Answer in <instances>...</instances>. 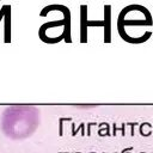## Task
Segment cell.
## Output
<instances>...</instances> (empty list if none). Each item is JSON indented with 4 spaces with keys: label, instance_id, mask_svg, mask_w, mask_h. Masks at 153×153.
<instances>
[{
    "label": "cell",
    "instance_id": "4",
    "mask_svg": "<svg viewBox=\"0 0 153 153\" xmlns=\"http://www.w3.org/2000/svg\"><path fill=\"white\" fill-rule=\"evenodd\" d=\"M104 43L111 42V5H104Z\"/></svg>",
    "mask_w": 153,
    "mask_h": 153
},
{
    "label": "cell",
    "instance_id": "9",
    "mask_svg": "<svg viewBox=\"0 0 153 153\" xmlns=\"http://www.w3.org/2000/svg\"><path fill=\"white\" fill-rule=\"evenodd\" d=\"M0 1H1V0H0Z\"/></svg>",
    "mask_w": 153,
    "mask_h": 153
},
{
    "label": "cell",
    "instance_id": "7",
    "mask_svg": "<svg viewBox=\"0 0 153 153\" xmlns=\"http://www.w3.org/2000/svg\"><path fill=\"white\" fill-rule=\"evenodd\" d=\"M117 25L126 26V25H139V26H152L153 19H129V20H117Z\"/></svg>",
    "mask_w": 153,
    "mask_h": 153
},
{
    "label": "cell",
    "instance_id": "1",
    "mask_svg": "<svg viewBox=\"0 0 153 153\" xmlns=\"http://www.w3.org/2000/svg\"><path fill=\"white\" fill-rule=\"evenodd\" d=\"M39 124V110L32 105H11L1 116V130L11 140L30 137Z\"/></svg>",
    "mask_w": 153,
    "mask_h": 153
},
{
    "label": "cell",
    "instance_id": "8",
    "mask_svg": "<svg viewBox=\"0 0 153 153\" xmlns=\"http://www.w3.org/2000/svg\"><path fill=\"white\" fill-rule=\"evenodd\" d=\"M10 5H4L1 8H0V22L4 19V17H5V13H6V10H7V7H8Z\"/></svg>",
    "mask_w": 153,
    "mask_h": 153
},
{
    "label": "cell",
    "instance_id": "5",
    "mask_svg": "<svg viewBox=\"0 0 153 153\" xmlns=\"http://www.w3.org/2000/svg\"><path fill=\"white\" fill-rule=\"evenodd\" d=\"M87 5L80 6V43L87 42Z\"/></svg>",
    "mask_w": 153,
    "mask_h": 153
},
{
    "label": "cell",
    "instance_id": "2",
    "mask_svg": "<svg viewBox=\"0 0 153 153\" xmlns=\"http://www.w3.org/2000/svg\"><path fill=\"white\" fill-rule=\"evenodd\" d=\"M50 11H60L63 13V20H65V26H63V32H65V42L71 43V11L68 10L67 6L60 5V4H54V5H48L43 7V10L39 12L41 17H47Z\"/></svg>",
    "mask_w": 153,
    "mask_h": 153
},
{
    "label": "cell",
    "instance_id": "6",
    "mask_svg": "<svg viewBox=\"0 0 153 153\" xmlns=\"http://www.w3.org/2000/svg\"><path fill=\"white\" fill-rule=\"evenodd\" d=\"M11 42V5L7 7L4 17V43Z\"/></svg>",
    "mask_w": 153,
    "mask_h": 153
},
{
    "label": "cell",
    "instance_id": "3",
    "mask_svg": "<svg viewBox=\"0 0 153 153\" xmlns=\"http://www.w3.org/2000/svg\"><path fill=\"white\" fill-rule=\"evenodd\" d=\"M117 30H118V33H120V36H121V38H122L123 41L129 42V43H133V44H137V43L140 44V43H143V42L148 41V39L151 38V36H152V31H146L141 37H131V36L127 35L124 27L121 26V25H117Z\"/></svg>",
    "mask_w": 153,
    "mask_h": 153
}]
</instances>
